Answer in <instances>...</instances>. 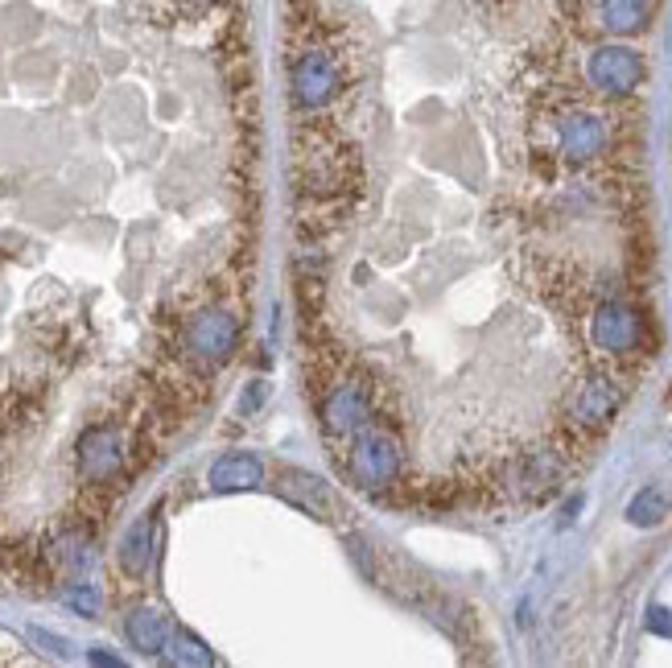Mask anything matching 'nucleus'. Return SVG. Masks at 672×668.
Returning <instances> with one entry per match:
<instances>
[{
  "label": "nucleus",
  "mask_w": 672,
  "mask_h": 668,
  "mask_svg": "<svg viewBox=\"0 0 672 668\" xmlns=\"http://www.w3.org/2000/svg\"><path fill=\"white\" fill-rule=\"evenodd\" d=\"M664 400H668V409H672V388H668V396H664Z\"/></svg>",
  "instance_id": "20"
},
{
  "label": "nucleus",
  "mask_w": 672,
  "mask_h": 668,
  "mask_svg": "<svg viewBox=\"0 0 672 668\" xmlns=\"http://www.w3.org/2000/svg\"><path fill=\"white\" fill-rule=\"evenodd\" d=\"M367 421H372V409H367L363 384H351V380L330 384V392L322 396V425L334 433V438H351V433L363 429Z\"/></svg>",
  "instance_id": "9"
},
{
  "label": "nucleus",
  "mask_w": 672,
  "mask_h": 668,
  "mask_svg": "<svg viewBox=\"0 0 672 668\" xmlns=\"http://www.w3.org/2000/svg\"><path fill=\"white\" fill-rule=\"evenodd\" d=\"M347 475L363 491H384L400 475V450L380 425L367 421L351 433V454H347Z\"/></svg>",
  "instance_id": "2"
},
{
  "label": "nucleus",
  "mask_w": 672,
  "mask_h": 668,
  "mask_svg": "<svg viewBox=\"0 0 672 668\" xmlns=\"http://www.w3.org/2000/svg\"><path fill=\"white\" fill-rule=\"evenodd\" d=\"M656 13V0H602L598 5V25L615 33V38H627V33L648 29Z\"/></svg>",
  "instance_id": "13"
},
{
  "label": "nucleus",
  "mask_w": 672,
  "mask_h": 668,
  "mask_svg": "<svg viewBox=\"0 0 672 668\" xmlns=\"http://www.w3.org/2000/svg\"><path fill=\"white\" fill-rule=\"evenodd\" d=\"M207 479H211V491H248V487H256L264 479V466L248 450H231V454H223L211 466Z\"/></svg>",
  "instance_id": "11"
},
{
  "label": "nucleus",
  "mask_w": 672,
  "mask_h": 668,
  "mask_svg": "<svg viewBox=\"0 0 672 668\" xmlns=\"http://www.w3.org/2000/svg\"><path fill=\"white\" fill-rule=\"evenodd\" d=\"M277 487H281V495L289 499V504H297L301 512H310L318 520H334V516H339V499H334V491L322 479L306 475V471H281Z\"/></svg>",
  "instance_id": "10"
},
{
  "label": "nucleus",
  "mask_w": 672,
  "mask_h": 668,
  "mask_svg": "<svg viewBox=\"0 0 672 668\" xmlns=\"http://www.w3.org/2000/svg\"><path fill=\"white\" fill-rule=\"evenodd\" d=\"M668 495L660 491V487H640L631 495V504H627V524H635V528H656V524H664V516H668Z\"/></svg>",
  "instance_id": "15"
},
{
  "label": "nucleus",
  "mask_w": 672,
  "mask_h": 668,
  "mask_svg": "<svg viewBox=\"0 0 672 668\" xmlns=\"http://www.w3.org/2000/svg\"><path fill=\"white\" fill-rule=\"evenodd\" d=\"M235 347H240V326L223 310H207L186 326V351L203 363H227Z\"/></svg>",
  "instance_id": "6"
},
{
  "label": "nucleus",
  "mask_w": 672,
  "mask_h": 668,
  "mask_svg": "<svg viewBox=\"0 0 672 668\" xmlns=\"http://www.w3.org/2000/svg\"><path fill=\"white\" fill-rule=\"evenodd\" d=\"M149 561H153V520L145 516V520H137V524L124 532V541H120V565H124V574L145 578Z\"/></svg>",
  "instance_id": "14"
},
{
  "label": "nucleus",
  "mask_w": 672,
  "mask_h": 668,
  "mask_svg": "<svg viewBox=\"0 0 672 668\" xmlns=\"http://www.w3.org/2000/svg\"><path fill=\"white\" fill-rule=\"evenodd\" d=\"M623 405V384L611 376H590L578 384L574 400H569V425L582 433H602Z\"/></svg>",
  "instance_id": "5"
},
{
  "label": "nucleus",
  "mask_w": 672,
  "mask_h": 668,
  "mask_svg": "<svg viewBox=\"0 0 672 668\" xmlns=\"http://www.w3.org/2000/svg\"><path fill=\"white\" fill-rule=\"evenodd\" d=\"M586 79L602 95H631L648 79V66L631 46H598L586 62Z\"/></svg>",
  "instance_id": "3"
},
{
  "label": "nucleus",
  "mask_w": 672,
  "mask_h": 668,
  "mask_svg": "<svg viewBox=\"0 0 672 668\" xmlns=\"http://www.w3.org/2000/svg\"><path fill=\"white\" fill-rule=\"evenodd\" d=\"M648 631H660V636H672V619L664 607H652L648 611Z\"/></svg>",
  "instance_id": "19"
},
{
  "label": "nucleus",
  "mask_w": 672,
  "mask_h": 668,
  "mask_svg": "<svg viewBox=\"0 0 672 668\" xmlns=\"http://www.w3.org/2000/svg\"><path fill=\"white\" fill-rule=\"evenodd\" d=\"M124 466V442L112 425H91L79 438V475L87 483H112Z\"/></svg>",
  "instance_id": "7"
},
{
  "label": "nucleus",
  "mask_w": 672,
  "mask_h": 668,
  "mask_svg": "<svg viewBox=\"0 0 672 668\" xmlns=\"http://www.w3.org/2000/svg\"><path fill=\"white\" fill-rule=\"evenodd\" d=\"M62 603L91 619V615H99V590H95L91 582H71V586L62 590Z\"/></svg>",
  "instance_id": "17"
},
{
  "label": "nucleus",
  "mask_w": 672,
  "mask_h": 668,
  "mask_svg": "<svg viewBox=\"0 0 672 668\" xmlns=\"http://www.w3.org/2000/svg\"><path fill=\"white\" fill-rule=\"evenodd\" d=\"M165 656H170L174 664H211V660H215L194 636H170V644H165Z\"/></svg>",
  "instance_id": "16"
},
{
  "label": "nucleus",
  "mask_w": 672,
  "mask_h": 668,
  "mask_svg": "<svg viewBox=\"0 0 672 668\" xmlns=\"http://www.w3.org/2000/svg\"><path fill=\"white\" fill-rule=\"evenodd\" d=\"M648 318L627 302H602L590 314V343L611 359H631L648 351Z\"/></svg>",
  "instance_id": "1"
},
{
  "label": "nucleus",
  "mask_w": 672,
  "mask_h": 668,
  "mask_svg": "<svg viewBox=\"0 0 672 668\" xmlns=\"http://www.w3.org/2000/svg\"><path fill=\"white\" fill-rule=\"evenodd\" d=\"M611 145V128L598 112H586V108H569L557 116V153L565 161H594L602 157Z\"/></svg>",
  "instance_id": "4"
},
{
  "label": "nucleus",
  "mask_w": 672,
  "mask_h": 668,
  "mask_svg": "<svg viewBox=\"0 0 672 668\" xmlns=\"http://www.w3.org/2000/svg\"><path fill=\"white\" fill-rule=\"evenodd\" d=\"M124 636H128V644L137 648V652H145V656H161L174 631H170V623H165L161 611H153V607H137V611L124 619Z\"/></svg>",
  "instance_id": "12"
},
{
  "label": "nucleus",
  "mask_w": 672,
  "mask_h": 668,
  "mask_svg": "<svg viewBox=\"0 0 672 668\" xmlns=\"http://www.w3.org/2000/svg\"><path fill=\"white\" fill-rule=\"evenodd\" d=\"M264 396H268V384H264V380H256V384H252V388L240 396V413H252V409H260V400H264Z\"/></svg>",
  "instance_id": "18"
},
{
  "label": "nucleus",
  "mask_w": 672,
  "mask_h": 668,
  "mask_svg": "<svg viewBox=\"0 0 672 668\" xmlns=\"http://www.w3.org/2000/svg\"><path fill=\"white\" fill-rule=\"evenodd\" d=\"M339 91V66L326 50H306L293 62V95L301 108H322Z\"/></svg>",
  "instance_id": "8"
}]
</instances>
